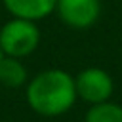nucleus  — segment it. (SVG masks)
<instances>
[{
    "instance_id": "f257e3e1",
    "label": "nucleus",
    "mask_w": 122,
    "mask_h": 122,
    "mask_svg": "<svg viewBox=\"0 0 122 122\" xmlns=\"http://www.w3.org/2000/svg\"><path fill=\"white\" fill-rule=\"evenodd\" d=\"M74 78L61 69H48L27 84V103L42 116L65 114L76 101Z\"/></svg>"
},
{
    "instance_id": "423d86ee",
    "label": "nucleus",
    "mask_w": 122,
    "mask_h": 122,
    "mask_svg": "<svg viewBox=\"0 0 122 122\" xmlns=\"http://www.w3.org/2000/svg\"><path fill=\"white\" fill-rule=\"evenodd\" d=\"M27 82V69L19 57L2 55L0 59V84L6 88H19Z\"/></svg>"
},
{
    "instance_id": "0eeeda50",
    "label": "nucleus",
    "mask_w": 122,
    "mask_h": 122,
    "mask_svg": "<svg viewBox=\"0 0 122 122\" xmlns=\"http://www.w3.org/2000/svg\"><path fill=\"white\" fill-rule=\"evenodd\" d=\"M84 122H122V107L111 101L95 103L88 109Z\"/></svg>"
},
{
    "instance_id": "f03ea898",
    "label": "nucleus",
    "mask_w": 122,
    "mask_h": 122,
    "mask_svg": "<svg viewBox=\"0 0 122 122\" xmlns=\"http://www.w3.org/2000/svg\"><path fill=\"white\" fill-rule=\"evenodd\" d=\"M40 42V30L34 21L13 17L0 29V50L4 55L27 57L30 55Z\"/></svg>"
},
{
    "instance_id": "7ed1b4c3",
    "label": "nucleus",
    "mask_w": 122,
    "mask_h": 122,
    "mask_svg": "<svg viewBox=\"0 0 122 122\" xmlns=\"http://www.w3.org/2000/svg\"><path fill=\"white\" fill-rule=\"evenodd\" d=\"M74 86H76V95L92 105L109 101L112 88H114L109 72H105L103 69H97V67H90V69H84L82 72H78V76L74 78Z\"/></svg>"
},
{
    "instance_id": "39448f33",
    "label": "nucleus",
    "mask_w": 122,
    "mask_h": 122,
    "mask_svg": "<svg viewBox=\"0 0 122 122\" xmlns=\"http://www.w3.org/2000/svg\"><path fill=\"white\" fill-rule=\"evenodd\" d=\"M6 10L13 17L38 21L55 10L57 0H2Z\"/></svg>"
},
{
    "instance_id": "6e6552de",
    "label": "nucleus",
    "mask_w": 122,
    "mask_h": 122,
    "mask_svg": "<svg viewBox=\"0 0 122 122\" xmlns=\"http://www.w3.org/2000/svg\"><path fill=\"white\" fill-rule=\"evenodd\" d=\"M2 55H4V53H2V50H0V59H2Z\"/></svg>"
},
{
    "instance_id": "20e7f679",
    "label": "nucleus",
    "mask_w": 122,
    "mask_h": 122,
    "mask_svg": "<svg viewBox=\"0 0 122 122\" xmlns=\"http://www.w3.org/2000/svg\"><path fill=\"white\" fill-rule=\"evenodd\" d=\"M61 21L72 29H88L99 17V0H57Z\"/></svg>"
}]
</instances>
